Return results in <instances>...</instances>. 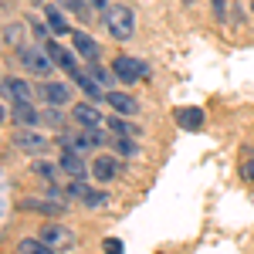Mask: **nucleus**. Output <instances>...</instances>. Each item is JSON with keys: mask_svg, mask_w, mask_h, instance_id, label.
I'll list each match as a JSON object with an SVG mask.
<instances>
[{"mask_svg": "<svg viewBox=\"0 0 254 254\" xmlns=\"http://www.w3.org/2000/svg\"><path fill=\"white\" fill-rule=\"evenodd\" d=\"M92 176H95L98 183L116 180L119 176V159L116 156H95V163H92Z\"/></svg>", "mask_w": 254, "mask_h": 254, "instance_id": "15", "label": "nucleus"}, {"mask_svg": "<svg viewBox=\"0 0 254 254\" xmlns=\"http://www.w3.org/2000/svg\"><path fill=\"white\" fill-rule=\"evenodd\" d=\"M41 98H44L51 109H64V105L71 102V88H68V81H48V85L41 88Z\"/></svg>", "mask_w": 254, "mask_h": 254, "instance_id": "8", "label": "nucleus"}, {"mask_svg": "<svg viewBox=\"0 0 254 254\" xmlns=\"http://www.w3.org/2000/svg\"><path fill=\"white\" fill-rule=\"evenodd\" d=\"M105 102L116 109L119 116H136V112H139V98L126 95V92H109V95H105Z\"/></svg>", "mask_w": 254, "mask_h": 254, "instance_id": "16", "label": "nucleus"}, {"mask_svg": "<svg viewBox=\"0 0 254 254\" xmlns=\"http://www.w3.org/2000/svg\"><path fill=\"white\" fill-rule=\"evenodd\" d=\"M203 109H196V105H183V109H176V126L180 129H187V132H196V129H203Z\"/></svg>", "mask_w": 254, "mask_h": 254, "instance_id": "11", "label": "nucleus"}, {"mask_svg": "<svg viewBox=\"0 0 254 254\" xmlns=\"http://www.w3.org/2000/svg\"><path fill=\"white\" fill-rule=\"evenodd\" d=\"M64 3V10H71V14H85V3L81 0H61Z\"/></svg>", "mask_w": 254, "mask_h": 254, "instance_id": "27", "label": "nucleus"}, {"mask_svg": "<svg viewBox=\"0 0 254 254\" xmlns=\"http://www.w3.org/2000/svg\"><path fill=\"white\" fill-rule=\"evenodd\" d=\"M3 95L14 98V102H34V88L24 78H14V75H3Z\"/></svg>", "mask_w": 254, "mask_h": 254, "instance_id": "14", "label": "nucleus"}, {"mask_svg": "<svg viewBox=\"0 0 254 254\" xmlns=\"http://www.w3.org/2000/svg\"><path fill=\"white\" fill-rule=\"evenodd\" d=\"M214 14L217 20H227V0H214Z\"/></svg>", "mask_w": 254, "mask_h": 254, "instance_id": "28", "label": "nucleus"}, {"mask_svg": "<svg viewBox=\"0 0 254 254\" xmlns=\"http://www.w3.org/2000/svg\"><path fill=\"white\" fill-rule=\"evenodd\" d=\"M61 149H71V153H92L95 149V139H92V129H81V132H61L58 136Z\"/></svg>", "mask_w": 254, "mask_h": 254, "instance_id": "7", "label": "nucleus"}, {"mask_svg": "<svg viewBox=\"0 0 254 254\" xmlns=\"http://www.w3.org/2000/svg\"><path fill=\"white\" fill-rule=\"evenodd\" d=\"M183 3H193V0H183Z\"/></svg>", "mask_w": 254, "mask_h": 254, "instance_id": "31", "label": "nucleus"}, {"mask_svg": "<svg viewBox=\"0 0 254 254\" xmlns=\"http://www.w3.org/2000/svg\"><path fill=\"white\" fill-rule=\"evenodd\" d=\"M34 173L44 176V180H55V176L61 173V166H55V163H48V159H41V156H38V163H34Z\"/></svg>", "mask_w": 254, "mask_h": 254, "instance_id": "22", "label": "nucleus"}, {"mask_svg": "<svg viewBox=\"0 0 254 254\" xmlns=\"http://www.w3.org/2000/svg\"><path fill=\"white\" fill-rule=\"evenodd\" d=\"M109 129H112L116 136H129V139L142 136V129H139V126H132V122H126V116H116V119H109Z\"/></svg>", "mask_w": 254, "mask_h": 254, "instance_id": "20", "label": "nucleus"}, {"mask_svg": "<svg viewBox=\"0 0 254 254\" xmlns=\"http://www.w3.org/2000/svg\"><path fill=\"white\" fill-rule=\"evenodd\" d=\"M44 17H48V27H51V34H68L71 27H68V17L61 14L55 3H44Z\"/></svg>", "mask_w": 254, "mask_h": 254, "instance_id": "18", "label": "nucleus"}, {"mask_svg": "<svg viewBox=\"0 0 254 254\" xmlns=\"http://www.w3.org/2000/svg\"><path fill=\"white\" fill-rule=\"evenodd\" d=\"M17 254H55V248H48L41 237H24L17 241Z\"/></svg>", "mask_w": 254, "mask_h": 254, "instance_id": "19", "label": "nucleus"}, {"mask_svg": "<svg viewBox=\"0 0 254 254\" xmlns=\"http://www.w3.org/2000/svg\"><path fill=\"white\" fill-rule=\"evenodd\" d=\"M71 48H75V55L85 61H98L102 55V48H98V41L92 34H85V31H71Z\"/></svg>", "mask_w": 254, "mask_h": 254, "instance_id": "9", "label": "nucleus"}, {"mask_svg": "<svg viewBox=\"0 0 254 254\" xmlns=\"http://www.w3.org/2000/svg\"><path fill=\"white\" fill-rule=\"evenodd\" d=\"M20 41V24L17 20H7L3 24V44H17Z\"/></svg>", "mask_w": 254, "mask_h": 254, "instance_id": "24", "label": "nucleus"}, {"mask_svg": "<svg viewBox=\"0 0 254 254\" xmlns=\"http://www.w3.org/2000/svg\"><path fill=\"white\" fill-rule=\"evenodd\" d=\"M112 71H116V81L136 85V81H142L146 75H149V64H146L142 58H132V55H119V58L112 61Z\"/></svg>", "mask_w": 254, "mask_h": 254, "instance_id": "2", "label": "nucleus"}, {"mask_svg": "<svg viewBox=\"0 0 254 254\" xmlns=\"http://www.w3.org/2000/svg\"><path fill=\"white\" fill-rule=\"evenodd\" d=\"M88 3H92V7H95V10H102V14H105V10H109V7H112V3H105V0H88Z\"/></svg>", "mask_w": 254, "mask_h": 254, "instance_id": "29", "label": "nucleus"}, {"mask_svg": "<svg viewBox=\"0 0 254 254\" xmlns=\"http://www.w3.org/2000/svg\"><path fill=\"white\" fill-rule=\"evenodd\" d=\"M85 193H88L85 180H68V187H64V196L68 200H85Z\"/></svg>", "mask_w": 254, "mask_h": 254, "instance_id": "21", "label": "nucleus"}, {"mask_svg": "<svg viewBox=\"0 0 254 254\" xmlns=\"http://www.w3.org/2000/svg\"><path fill=\"white\" fill-rule=\"evenodd\" d=\"M251 10H254V0H251Z\"/></svg>", "mask_w": 254, "mask_h": 254, "instance_id": "32", "label": "nucleus"}, {"mask_svg": "<svg viewBox=\"0 0 254 254\" xmlns=\"http://www.w3.org/2000/svg\"><path fill=\"white\" fill-rule=\"evenodd\" d=\"M14 126L20 129L41 126V109H34V102H14Z\"/></svg>", "mask_w": 254, "mask_h": 254, "instance_id": "13", "label": "nucleus"}, {"mask_svg": "<svg viewBox=\"0 0 254 254\" xmlns=\"http://www.w3.org/2000/svg\"><path fill=\"white\" fill-rule=\"evenodd\" d=\"M38 237L48 244V248H55V251H71V248H75V241H78L75 231H71V227H64V224H44V227L38 231Z\"/></svg>", "mask_w": 254, "mask_h": 254, "instance_id": "4", "label": "nucleus"}, {"mask_svg": "<svg viewBox=\"0 0 254 254\" xmlns=\"http://www.w3.org/2000/svg\"><path fill=\"white\" fill-rule=\"evenodd\" d=\"M14 146L24 149V153H31V156H44L48 146H51V139L34 132V129H17V132H14Z\"/></svg>", "mask_w": 254, "mask_h": 254, "instance_id": "5", "label": "nucleus"}, {"mask_svg": "<svg viewBox=\"0 0 254 254\" xmlns=\"http://www.w3.org/2000/svg\"><path fill=\"white\" fill-rule=\"evenodd\" d=\"M116 153H119V156H136V153H139L136 139H129V136H119V139H116Z\"/></svg>", "mask_w": 254, "mask_h": 254, "instance_id": "23", "label": "nucleus"}, {"mask_svg": "<svg viewBox=\"0 0 254 254\" xmlns=\"http://www.w3.org/2000/svg\"><path fill=\"white\" fill-rule=\"evenodd\" d=\"M102 24H105V31L116 41H129L136 34V14H132V7H126V3H112V7L102 14Z\"/></svg>", "mask_w": 254, "mask_h": 254, "instance_id": "1", "label": "nucleus"}, {"mask_svg": "<svg viewBox=\"0 0 254 254\" xmlns=\"http://www.w3.org/2000/svg\"><path fill=\"white\" fill-rule=\"evenodd\" d=\"M58 166H61V173L71 176V180H85V176L92 173V166L85 163V156H81V153H71V149H61Z\"/></svg>", "mask_w": 254, "mask_h": 254, "instance_id": "6", "label": "nucleus"}, {"mask_svg": "<svg viewBox=\"0 0 254 254\" xmlns=\"http://www.w3.org/2000/svg\"><path fill=\"white\" fill-rule=\"evenodd\" d=\"M17 61L31 75H38V78H48L55 71V58L48 51H41V48H17Z\"/></svg>", "mask_w": 254, "mask_h": 254, "instance_id": "3", "label": "nucleus"}, {"mask_svg": "<svg viewBox=\"0 0 254 254\" xmlns=\"http://www.w3.org/2000/svg\"><path fill=\"white\" fill-rule=\"evenodd\" d=\"M71 119L85 126V129H98L102 126V112L95 109V102H78V105H71Z\"/></svg>", "mask_w": 254, "mask_h": 254, "instance_id": "10", "label": "nucleus"}, {"mask_svg": "<svg viewBox=\"0 0 254 254\" xmlns=\"http://www.w3.org/2000/svg\"><path fill=\"white\" fill-rule=\"evenodd\" d=\"M81 203H85L88 210H95V207H105V203H109V196H105V193H95V190H88Z\"/></svg>", "mask_w": 254, "mask_h": 254, "instance_id": "25", "label": "nucleus"}, {"mask_svg": "<svg viewBox=\"0 0 254 254\" xmlns=\"http://www.w3.org/2000/svg\"><path fill=\"white\" fill-rule=\"evenodd\" d=\"M244 173H248V180H251V183H254V159H251V163H248V166H244Z\"/></svg>", "mask_w": 254, "mask_h": 254, "instance_id": "30", "label": "nucleus"}, {"mask_svg": "<svg viewBox=\"0 0 254 254\" xmlns=\"http://www.w3.org/2000/svg\"><path fill=\"white\" fill-rule=\"evenodd\" d=\"M102 248H105V254H122V251H126V244H122L119 237H105Z\"/></svg>", "mask_w": 254, "mask_h": 254, "instance_id": "26", "label": "nucleus"}, {"mask_svg": "<svg viewBox=\"0 0 254 254\" xmlns=\"http://www.w3.org/2000/svg\"><path fill=\"white\" fill-rule=\"evenodd\" d=\"M71 81H75L81 92L88 95V102H95V105H98V102H102L105 95H109V92H102V85L95 81V75H92V71H81V68H78V71L71 75Z\"/></svg>", "mask_w": 254, "mask_h": 254, "instance_id": "12", "label": "nucleus"}, {"mask_svg": "<svg viewBox=\"0 0 254 254\" xmlns=\"http://www.w3.org/2000/svg\"><path fill=\"white\" fill-rule=\"evenodd\" d=\"M44 51H48V55L55 58V64H58V68H64L68 75H75V71H78V61H75V55H68V51H64L61 44L48 41V44H44Z\"/></svg>", "mask_w": 254, "mask_h": 254, "instance_id": "17", "label": "nucleus"}]
</instances>
